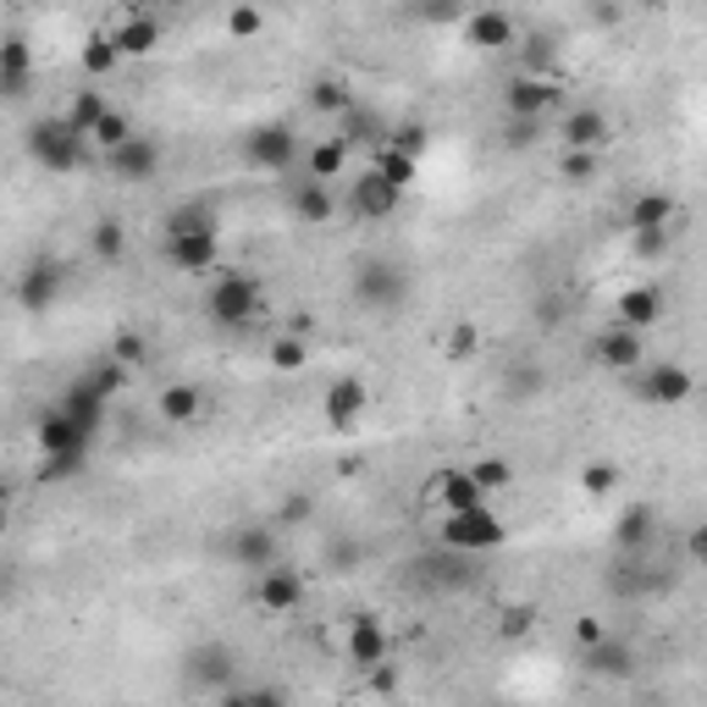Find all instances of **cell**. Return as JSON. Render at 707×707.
Masks as SVG:
<instances>
[{"mask_svg": "<svg viewBox=\"0 0 707 707\" xmlns=\"http://www.w3.org/2000/svg\"><path fill=\"white\" fill-rule=\"evenodd\" d=\"M674 221V194H641L635 205H630V216H624V227L630 232H657V227H668Z\"/></svg>", "mask_w": 707, "mask_h": 707, "instance_id": "484cf974", "label": "cell"}, {"mask_svg": "<svg viewBox=\"0 0 707 707\" xmlns=\"http://www.w3.org/2000/svg\"><path fill=\"white\" fill-rule=\"evenodd\" d=\"M194 232H216V210H210L205 199L177 205V210L166 216V238H194Z\"/></svg>", "mask_w": 707, "mask_h": 707, "instance_id": "d6a6232c", "label": "cell"}, {"mask_svg": "<svg viewBox=\"0 0 707 707\" xmlns=\"http://www.w3.org/2000/svg\"><path fill=\"white\" fill-rule=\"evenodd\" d=\"M293 210H298V221L320 227V221H331V194H326L320 183H304V188L293 194Z\"/></svg>", "mask_w": 707, "mask_h": 707, "instance_id": "d590c367", "label": "cell"}, {"mask_svg": "<svg viewBox=\"0 0 707 707\" xmlns=\"http://www.w3.org/2000/svg\"><path fill=\"white\" fill-rule=\"evenodd\" d=\"M652 531H657V514H652V503H630V509L619 514V525H613V542H619L624 553H641V547L652 542Z\"/></svg>", "mask_w": 707, "mask_h": 707, "instance_id": "d4e9b609", "label": "cell"}, {"mask_svg": "<svg viewBox=\"0 0 707 707\" xmlns=\"http://www.w3.org/2000/svg\"><path fill=\"white\" fill-rule=\"evenodd\" d=\"M89 465V454H67V459H40V481H67Z\"/></svg>", "mask_w": 707, "mask_h": 707, "instance_id": "681fc988", "label": "cell"}, {"mask_svg": "<svg viewBox=\"0 0 707 707\" xmlns=\"http://www.w3.org/2000/svg\"><path fill=\"white\" fill-rule=\"evenodd\" d=\"M243 161L249 166H265V172H287L298 161V133L293 122H260L243 133Z\"/></svg>", "mask_w": 707, "mask_h": 707, "instance_id": "5b68a950", "label": "cell"}, {"mask_svg": "<svg viewBox=\"0 0 707 707\" xmlns=\"http://www.w3.org/2000/svg\"><path fill=\"white\" fill-rule=\"evenodd\" d=\"M354 298H360L366 309H399L410 298V276L393 260H366L360 271H354Z\"/></svg>", "mask_w": 707, "mask_h": 707, "instance_id": "277c9868", "label": "cell"}, {"mask_svg": "<svg viewBox=\"0 0 707 707\" xmlns=\"http://www.w3.org/2000/svg\"><path fill=\"white\" fill-rule=\"evenodd\" d=\"M106 111H111V106H106V95H100V89H78V95H73V106H67L62 117H67V128H73V133H84V139H89V133L100 128V117H106Z\"/></svg>", "mask_w": 707, "mask_h": 707, "instance_id": "f546056e", "label": "cell"}, {"mask_svg": "<svg viewBox=\"0 0 707 707\" xmlns=\"http://www.w3.org/2000/svg\"><path fill=\"white\" fill-rule=\"evenodd\" d=\"M465 34H470V45L498 51V45H514V18H509V12H476V18L465 23Z\"/></svg>", "mask_w": 707, "mask_h": 707, "instance_id": "f1b7e54d", "label": "cell"}, {"mask_svg": "<svg viewBox=\"0 0 707 707\" xmlns=\"http://www.w3.org/2000/svg\"><path fill=\"white\" fill-rule=\"evenodd\" d=\"M668 249V227H657V232H635V254L641 260H657Z\"/></svg>", "mask_w": 707, "mask_h": 707, "instance_id": "f5cc1de1", "label": "cell"}, {"mask_svg": "<svg viewBox=\"0 0 707 707\" xmlns=\"http://www.w3.org/2000/svg\"><path fill=\"white\" fill-rule=\"evenodd\" d=\"M685 547H690V558H707V531H690V542H685Z\"/></svg>", "mask_w": 707, "mask_h": 707, "instance_id": "94428289", "label": "cell"}, {"mask_svg": "<svg viewBox=\"0 0 707 707\" xmlns=\"http://www.w3.org/2000/svg\"><path fill=\"white\" fill-rule=\"evenodd\" d=\"M399 205H404V188H393L382 172H360L348 188V210L360 221H388V216H399Z\"/></svg>", "mask_w": 707, "mask_h": 707, "instance_id": "ba28073f", "label": "cell"}, {"mask_svg": "<svg viewBox=\"0 0 707 707\" xmlns=\"http://www.w3.org/2000/svg\"><path fill=\"white\" fill-rule=\"evenodd\" d=\"M216 707H243V690H227V696H221Z\"/></svg>", "mask_w": 707, "mask_h": 707, "instance_id": "6125c7cd", "label": "cell"}, {"mask_svg": "<svg viewBox=\"0 0 707 707\" xmlns=\"http://www.w3.org/2000/svg\"><path fill=\"white\" fill-rule=\"evenodd\" d=\"M89 388H95L100 399H111V393H122V388H128V371H122L117 360H100V366L89 371Z\"/></svg>", "mask_w": 707, "mask_h": 707, "instance_id": "7dc6e473", "label": "cell"}, {"mask_svg": "<svg viewBox=\"0 0 707 707\" xmlns=\"http://www.w3.org/2000/svg\"><path fill=\"white\" fill-rule=\"evenodd\" d=\"M608 139H613V122H608L597 106H580V111H569V117H564V150L591 155V150H602Z\"/></svg>", "mask_w": 707, "mask_h": 707, "instance_id": "e0dca14e", "label": "cell"}, {"mask_svg": "<svg viewBox=\"0 0 707 707\" xmlns=\"http://www.w3.org/2000/svg\"><path fill=\"white\" fill-rule=\"evenodd\" d=\"M221 29H227L232 40H254V34L265 29V12H260V7H232V12L221 18Z\"/></svg>", "mask_w": 707, "mask_h": 707, "instance_id": "ee69618b", "label": "cell"}, {"mask_svg": "<svg viewBox=\"0 0 707 707\" xmlns=\"http://www.w3.org/2000/svg\"><path fill=\"white\" fill-rule=\"evenodd\" d=\"M602 635H608V630H602L597 619H575V641H580V652H586V646H597Z\"/></svg>", "mask_w": 707, "mask_h": 707, "instance_id": "6f0895ef", "label": "cell"}, {"mask_svg": "<svg viewBox=\"0 0 707 707\" xmlns=\"http://www.w3.org/2000/svg\"><path fill=\"white\" fill-rule=\"evenodd\" d=\"M354 106H360V100H354V89H348L342 78H315V84H309V111H320V117H348Z\"/></svg>", "mask_w": 707, "mask_h": 707, "instance_id": "83f0119b", "label": "cell"}, {"mask_svg": "<svg viewBox=\"0 0 707 707\" xmlns=\"http://www.w3.org/2000/svg\"><path fill=\"white\" fill-rule=\"evenodd\" d=\"M558 172H564L569 183H591V177H597V161H591V155H580V150H564Z\"/></svg>", "mask_w": 707, "mask_h": 707, "instance_id": "f907efd6", "label": "cell"}, {"mask_svg": "<svg viewBox=\"0 0 707 707\" xmlns=\"http://www.w3.org/2000/svg\"><path fill=\"white\" fill-rule=\"evenodd\" d=\"M509 542V525L481 503V509H465V514H443V547L454 553H492Z\"/></svg>", "mask_w": 707, "mask_h": 707, "instance_id": "3957f363", "label": "cell"}, {"mask_svg": "<svg viewBox=\"0 0 707 707\" xmlns=\"http://www.w3.org/2000/svg\"><path fill=\"white\" fill-rule=\"evenodd\" d=\"M371 172H382L393 188H410V183H415V161H410V155H399V150H388V144H382V155H377V166H371Z\"/></svg>", "mask_w": 707, "mask_h": 707, "instance_id": "b9f144b4", "label": "cell"}, {"mask_svg": "<svg viewBox=\"0 0 707 707\" xmlns=\"http://www.w3.org/2000/svg\"><path fill=\"white\" fill-rule=\"evenodd\" d=\"M366 404H371V388H366L360 377H337V382L326 388V399H320L331 432H354V426H360V415H366Z\"/></svg>", "mask_w": 707, "mask_h": 707, "instance_id": "30bf717a", "label": "cell"}, {"mask_svg": "<svg viewBox=\"0 0 707 707\" xmlns=\"http://www.w3.org/2000/svg\"><path fill=\"white\" fill-rule=\"evenodd\" d=\"M227 553H232V564H243V569L260 575V569L276 564L282 547H276V531H271V525H238V531L227 536Z\"/></svg>", "mask_w": 707, "mask_h": 707, "instance_id": "4fadbf2b", "label": "cell"}, {"mask_svg": "<svg viewBox=\"0 0 707 707\" xmlns=\"http://www.w3.org/2000/svg\"><path fill=\"white\" fill-rule=\"evenodd\" d=\"M265 360H271V371H282V377H293V371H304L309 366V342L304 337H271V348H265Z\"/></svg>", "mask_w": 707, "mask_h": 707, "instance_id": "836d02e7", "label": "cell"}, {"mask_svg": "<svg viewBox=\"0 0 707 707\" xmlns=\"http://www.w3.org/2000/svg\"><path fill=\"white\" fill-rule=\"evenodd\" d=\"M78 62H84V73H89V78H111L122 56H117V45H111V34H89V45L78 51Z\"/></svg>", "mask_w": 707, "mask_h": 707, "instance_id": "e575fe53", "label": "cell"}, {"mask_svg": "<svg viewBox=\"0 0 707 707\" xmlns=\"http://www.w3.org/2000/svg\"><path fill=\"white\" fill-rule=\"evenodd\" d=\"M586 668L602 674V679H630V674H635V652H630L624 641L602 635L597 646H586Z\"/></svg>", "mask_w": 707, "mask_h": 707, "instance_id": "cb8c5ba5", "label": "cell"}, {"mask_svg": "<svg viewBox=\"0 0 707 707\" xmlns=\"http://www.w3.org/2000/svg\"><path fill=\"white\" fill-rule=\"evenodd\" d=\"M470 481H476L481 492H498V487L514 481V470H509L503 459H476V465H470Z\"/></svg>", "mask_w": 707, "mask_h": 707, "instance_id": "f6af8a7d", "label": "cell"}, {"mask_svg": "<svg viewBox=\"0 0 707 707\" xmlns=\"http://www.w3.org/2000/svg\"><path fill=\"white\" fill-rule=\"evenodd\" d=\"M29 84H34V51H29L23 34H7V40H0V95L23 100Z\"/></svg>", "mask_w": 707, "mask_h": 707, "instance_id": "5bb4252c", "label": "cell"}, {"mask_svg": "<svg viewBox=\"0 0 707 707\" xmlns=\"http://www.w3.org/2000/svg\"><path fill=\"white\" fill-rule=\"evenodd\" d=\"M476 348H481V326H476V320H459V326L448 331V342H443V354H448L454 366L476 360Z\"/></svg>", "mask_w": 707, "mask_h": 707, "instance_id": "f35d334b", "label": "cell"}, {"mask_svg": "<svg viewBox=\"0 0 707 707\" xmlns=\"http://www.w3.org/2000/svg\"><path fill=\"white\" fill-rule=\"evenodd\" d=\"M62 287H67V265H62L56 254H34V260L23 265V276H18V304H23L29 315H45V309H56Z\"/></svg>", "mask_w": 707, "mask_h": 707, "instance_id": "8992f818", "label": "cell"}, {"mask_svg": "<svg viewBox=\"0 0 707 707\" xmlns=\"http://www.w3.org/2000/svg\"><path fill=\"white\" fill-rule=\"evenodd\" d=\"M106 360H117L122 371L144 366V360H150V342H144V331H117V337H111V354H106Z\"/></svg>", "mask_w": 707, "mask_h": 707, "instance_id": "74e56055", "label": "cell"}, {"mask_svg": "<svg viewBox=\"0 0 707 707\" xmlns=\"http://www.w3.org/2000/svg\"><path fill=\"white\" fill-rule=\"evenodd\" d=\"M287 337H304V342H309V337H315V315H309V309H298V315L287 320Z\"/></svg>", "mask_w": 707, "mask_h": 707, "instance_id": "680465c9", "label": "cell"}, {"mask_svg": "<svg viewBox=\"0 0 707 707\" xmlns=\"http://www.w3.org/2000/svg\"><path fill=\"white\" fill-rule=\"evenodd\" d=\"M348 663H354V668L388 663V630L377 624V613H354V619H348Z\"/></svg>", "mask_w": 707, "mask_h": 707, "instance_id": "9a60e30c", "label": "cell"}, {"mask_svg": "<svg viewBox=\"0 0 707 707\" xmlns=\"http://www.w3.org/2000/svg\"><path fill=\"white\" fill-rule=\"evenodd\" d=\"M304 575L298 569H287V564H271V569H260L254 575V602L265 608V613H293L298 602H304Z\"/></svg>", "mask_w": 707, "mask_h": 707, "instance_id": "9c48e42d", "label": "cell"}, {"mask_svg": "<svg viewBox=\"0 0 707 707\" xmlns=\"http://www.w3.org/2000/svg\"><path fill=\"white\" fill-rule=\"evenodd\" d=\"M243 707H287V696L271 690V685H260V690H243Z\"/></svg>", "mask_w": 707, "mask_h": 707, "instance_id": "9f6ffc18", "label": "cell"}, {"mask_svg": "<svg viewBox=\"0 0 707 707\" xmlns=\"http://www.w3.org/2000/svg\"><path fill=\"white\" fill-rule=\"evenodd\" d=\"M166 254H172V265H177V271H188V276H205V271H216V265H221V232L166 238Z\"/></svg>", "mask_w": 707, "mask_h": 707, "instance_id": "2e32d148", "label": "cell"}, {"mask_svg": "<svg viewBox=\"0 0 707 707\" xmlns=\"http://www.w3.org/2000/svg\"><path fill=\"white\" fill-rule=\"evenodd\" d=\"M536 139H542V122H514V117H509V144H514V150H525V144H536Z\"/></svg>", "mask_w": 707, "mask_h": 707, "instance_id": "11a10c76", "label": "cell"}, {"mask_svg": "<svg viewBox=\"0 0 707 707\" xmlns=\"http://www.w3.org/2000/svg\"><path fill=\"white\" fill-rule=\"evenodd\" d=\"M29 155H34L45 172L67 177V172L89 166V139H84V133H73V128H67V117H45V122H34V128H29Z\"/></svg>", "mask_w": 707, "mask_h": 707, "instance_id": "6da1fadb", "label": "cell"}, {"mask_svg": "<svg viewBox=\"0 0 707 707\" xmlns=\"http://www.w3.org/2000/svg\"><path fill=\"white\" fill-rule=\"evenodd\" d=\"M62 415H67V421H78V426H84L89 437H95V432L106 426V399H100V393L89 388V377H78V382H73L67 393H62Z\"/></svg>", "mask_w": 707, "mask_h": 707, "instance_id": "603a6c76", "label": "cell"}, {"mask_svg": "<svg viewBox=\"0 0 707 707\" xmlns=\"http://www.w3.org/2000/svg\"><path fill=\"white\" fill-rule=\"evenodd\" d=\"M106 166H111V177H122V183H155V172H161V144H155L150 133H133L122 150L106 155Z\"/></svg>", "mask_w": 707, "mask_h": 707, "instance_id": "8fae6325", "label": "cell"}, {"mask_svg": "<svg viewBox=\"0 0 707 707\" xmlns=\"http://www.w3.org/2000/svg\"><path fill=\"white\" fill-rule=\"evenodd\" d=\"M0 531H7V503H0Z\"/></svg>", "mask_w": 707, "mask_h": 707, "instance_id": "be15d7a7", "label": "cell"}, {"mask_svg": "<svg viewBox=\"0 0 707 707\" xmlns=\"http://www.w3.org/2000/svg\"><path fill=\"white\" fill-rule=\"evenodd\" d=\"M619 487V465H608V459H591L586 470H580V492L586 498H608Z\"/></svg>", "mask_w": 707, "mask_h": 707, "instance_id": "60d3db41", "label": "cell"}, {"mask_svg": "<svg viewBox=\"0 0 707 707\" xmlns=\"http://www.w3.org/2000/svg\"><path fill=\"white\" fill-rule=\"evenodd\" d=\"M34 437H40V459H67V454H89V448H95V437H89L78 421H67L62 410L40 415Z\"/></svg>", "mask_w": 707, "mask_h": 707, "instance_id": "7c38bea8", "label": "cell"}, {"mask_svg": "<svg viewBox=\"0 0 707 707\" xmlns=\"http://www.w3.org/2000/svg\"><path fill=\"white\" fill-rule=\"evenodd\" d=\"M342 144L354 150V144H388V122L377 117V111H366V106H354L348 117H342Z\"/></svg>", "mask_w": 707, "mask_h": 707, "instance_id": "1f68e13d", "label": "cell"}, {"mask_svg": "<svg viewBox=\"0 0 707 707\" xmlns=\"http://www.w3.org/2000/svg\"><path fill=\"white\" fill-rule=\"evenodd\" d=\"M503 100H509V117H514V122H542V111L558 106V89H553L547 78H514Z\"/></svg>", "mask_w": 707, "mask_h": 707, "instance_id": "44dd1931", "label": "cell"}, {"mask_svg": "<svg viewBox=\"0 0 707 707\" xmlns=\"http://www.w3.org/2000/svg\"><path fill=\"white\" fill-rule=\"evenodd\" d=\"M531 624H536V613H531V608H509V613H503V635H509V641H520Z\"/></svg>", "mask_w": 707, "mask_h": 707, "instance_id": "db71d44e", "label": "cell"}, {"mask_svg": "<svg viewBox=\"0 0 707 707\" xmlns=\"http://www.w3.org/2000/svg\"><path fill=\"white\" fill-rule=\"evenodd\" d=\"M371 685H377V690H393V685H399V674H393L388 663H377V668H371Z\"/></svg>", "mask_w": 707, "mask_h": 707, "instance_id": "91938a15", "label": "cell"}, {"mask_svg": "<svg viewBox=\"0 0 707 707\" xmlns=\"http://www.w3.org/2000/svg\"><path fill=\"white\" fill-rule=\"evenodd\" d=\"M199 410H205V393H199L194 382H172V388L161 393V415H166L172 426H188Z\"/></svg>", "mask_w": 707, "mask_h": 707, "instance_id": "4dcf8cb0", "label": "cell"}, {"mask_svg": "<svg viewBox=\"0 0 707 707\" xmlns=\"http://www.w3.org/2000/svg\"><path fill=\"white\" fill-rule=\"evenodd\" d=\"M89 139H95V144H100V150L111 155V150H122V144L133 139V122H128L122 111H106V117H100V128H95Z\"/></svg>", "mask_w": 707, "mask_h": 707, "instance_id": "ab89813d", "label": "cell"}, {"mask_svg": "<svg viewBox=\"0 0 707 707\" xmlns=\"http://www.w3.org/2000/svg\"><path fill=\"white\" fill-rule=\"evenodd\" d=\"M342 166H348V144H342V139H320V144H309V155H304V172H309V183H320V188H326V177H342Z\"/></svg>", "mask_w": 707, "mask_h": 707, "instance_id": "4316f807", "label": "cell"}, {"mask_svg": "<svg viewBox=\"0 0 707 707\" xmlns=\"http://www.w3.org/2000/svg\"><path fill=\"white\" fill-rule=\"evenodd\" d=\"M641 331H624V326H608L597 342H591V360L608 366V371H635L641 366Z\"/></svg>", "mask_w": 707, "mask_h": 707, "instance_id": "ffe728a7", "label": "cell"}, {"mask_svg": "<svg viewBox=\"0 0 707 707\" xmlns=\"http://www.w3.org/2000/svg\"><path fill=\"white\" fill-rule=\"evenodd\" d=\"M111 45H117V56H150V51L161 45V18H150V12H128V18H122V29L111 34Z\"/></svg>", "mask_w": 707, "mask_h": 707, "instance_id": "7402d4cb", "label": "cell"}, {"mask_svg": "<svg viewBox=\"0 0 707 707\" xmlns=\"http://www.w3.org/2000/svg\"><path fill=\"white\" fill-rule=\"evenodd\" d=\"M122 243H128L122 221H117V216H100V221H95V232H89V254H95V260H117V254H122Z\"/></svg>", "mask_w": 707, "mask_h": 707, "instance_id": "8d00e7d4", "label": "cell"}, {"mask_svg": "<svg viewBox=\"0 0 707 707\" xmlns=\"http://www.w3.org/2000/svg\"><path fill=\"white\" fill-rule=\"evenodd\" d=\"M388 150H399V155H421L426 150V128L421 122H404V128H388Z\"/></svg>", "mask_w": 707, "mask_h": 707, "instance_id": "bcb514c9", "label": "cell"}, {"mask_svg": "<svg viewBox=\"0 0 707 707\" xmlns=\"http://www.w3.org/2000/svg\"><path fill=\"white\" fill-rule=\"evenodd\" d=\"M426 487H432V498L443 503V514H465V509H481V503H487V492L470 481V470H437Z\"/></svg>", "mask_w": 707, "mask_h": 707, "instance_id": "d6986e66", "label": "cell"}, {"mask_svg": "<svg viewBox=\"0 0 707 707\" xmlns=\"http://www.w3.org/2000/svg\"><path fill=\"white\" fill-rule=\"evenodd\" d=\"M657 320H663V287L641 282V287H624V293H619V320H613V326L646 331V326H657Z\"/></svg>", "mask_w": 707, "mask_h": 707, "instance_id": "ac0fdd59", "label": "cell"}, {"mask_svg": "<svg viewBox=\"0 0 707 707\" xmlns=\"http://www.w3.org/2000/svg\"><path fill=\"white\" fill-rule=\"evenodd\" d=\"M205 309H210V320H221V326H243V320H254V315L265 309V293H260L254 276L221 271V276L210 282V293H205Z\"/></svg>", "mask_w": 707, "mask_h": 707, "instance_id": "7a4b0ae2", "label": "cell"}, {"mask_svg": "<svg viewBox=\"0 0 707 707\" xmlns=\"http://www.w3.org/2000/svg\"><path fill=\"white\" fill-rule=\"evenodd\" d=\"M520 62H525V78H542L547 73V62H553V40H525V51H520Z\"/></svg>", "mask_w": 707, "mask_h": 707, "instance_id": "c3c4849f", "label": "cell"}, {"mask_svg": "<svg viewBox=\"0 0 707 707\" xmlns=\"http://www.w3.org/2000/svg\"><path fill=\"white\" fill-rule=\"evenodd\" d=\"M232 674V652L227 646H199L194 652V679H227Z\"/></svg>", "mask_w": 707, "mask_h": 707, "instance_id": "7bdbcfd3", "label": "cell"}, {"mask_svg": "<svg viewBox=\"0 0 707 707\" xmlns=\"http://www.w3.org/2000/svg\"><path fill=\"white\" fill-rule=\"evenodd\" d=\"M690 393H696L690 371H685V366H668V360L635 377V404H652V410H674V404H685Z\"/></svg>", "mask_w": 707, "mask_h": 707, "instance_id": "52a82bcc", "label": "cell"}, {"mask_svg": "<svg viewBox=\"0 0 707 707\" xmlns=\"http://www.w3.org/2000/svg\"><path fill=\"white\" fill-rule=\"evenodd\" d=\"M309 514H315V498H309V492H293V498L282 503V525H304Z\"/></svg>", "mask_w": 707, "mask_h": 707, "instance_id": "816d5d0a", "label": "cell"}]
</instances>
